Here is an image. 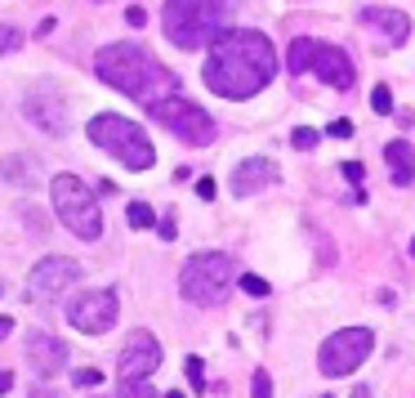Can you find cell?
Wrapping results in <instances>:
<instances>
[{
  "mask_svg": "<svg viewBox=\"0 0 415 398\" xmlns=\"http://www.w3.org/2000/svg\"><path fill=\"white\" fill-rule=\"evenodd\" d=\"M201 77L219 99H254L277 77V50L264 32L233 27L210 45V58H205Z\"/></svg>",
  "mask_w": 415,
  "mask_h": 398,
  "instance_id": "6da1fadb",
  "label": "cell"
},
{
  "mask_svg": "<svg viewBox=\"0 0 415 398\" xmlns=\"http://www.w3.org/2000/svg\"><path fill=\"white\" fill-rule=\"evenodd\" d=\"M94 72H99L103 86H112L121 94H130L134 103L152 107L170 99V94H179V81L175 72H165L156 58L143 50V45H103L99 54H94Z\"/></svg>",
  "mask_w": 415,
  "mask_h": 398,
  "instance_id": "7a4b0ae2",
  "label": "cell"
},
{
  "mask_svg": "<svg viewBox=\"0 0 415 398\" xmlns=\"http://www.w3.org/2000/svg\"><path fill=\"white\" fill-rule=\"evenodd\" d=\"M237 0H165L161 27L179 50H201L233 32Z\"/></svg>",
  "mask_w": 415,
  "mask_h": 398,
  "instance_id": "3957f363",
  "label": "cell"
},
{
  "mask_svg": "<svg viewBox=\"0 0 415 398\" xmlns=\"http://www.w3.org/2000/svg\"><path fill=\"white\" fill-rule=\"evenodd\" d=\"M85 135L99 143L103 152H112L125 171H152V161H156V148H152V139L143 135V126H134L116 112L94 117V121L85 126Z\"/></svg>",
  "mask_w": 415,
  "mask_h": 398,
  "instance_id": "277c9868",
  "label": "cell"
},
{
  "mask_svg": "<svg viewBox=\"0 0 415 398\" xmlns=\"http://www.w3.org/2000/svg\"><path fill=\"white\" fill-rule=\"evenodd\" d=\"M233 282H237V260L224 256V251H201V256H192L179 273V291H183V300H192V305H224Z\"/></svg>",
  "mask_w": 415,
  "mask_h": 398,
  "instance_id": "5b68a950",
  "label": "cell"
},
{
  "mask_svg": "<svg viewBox=\"0 0 415 398\" xmlns=\"http://www.w3.org/2000/svg\"><path fill=\"white\" fill-rule=\"evenodd\" d=\"M50 197H54L58 220L67 224V233H76L81 242H99V233H103V211H99L94 188H85V179H76V175H54V179H50Z\"/></svg>",
  "mask_w": 415,
  "mask_h": 398,
  "instance_id": "8992f818",
  "label": "cell"
},
{
  "mask_svg": "<svg viewBox=\"0 0 415 398\" xmlns=\"http://www.w3.org/2000/svg\"><path fill=\"white\" fill-rule=\"evenodd\" d=\"M148 112L156 117V126H165L170 135H179L183 143H192V148H210L215 135H219L215 121H210V112L197 107L192 99H183V94H170V99L152 103Z\"/></svg>",
  "mask_w": 415,
  "mask_h": 398,
  "instance_id": "52a82bcc",
  "label": "cell"
},
{
  "mask_svg": "<svg viewBox=\"0 0 415 398\" xmlns=\"http://www.w3.org/2000/svg\"><path fill=\"white\" fill-rule=\"evenodd\" d=\"M371 349H375V336L366 327H344L326 336V345L317 349V367H322V376H353L371 358Z\"/></svg>",
  "mask_w": 415,
  "mask_h": 398,
  "instance_id": "ba28073f",
  "label": "cell"
},
{
  "mask_svg": "<svg viewBox=\"0 0 415 398\" xmlns=\"http://www.w3.org/2000/svg\"><path fill=\"white\" fill-rule=\"evenodd\" d=\"M116 313H121L116 291H112V286H99V291H85V296L72 300V305H67V322L76 331H85V336H103V331H112Z\"/></svg>",
  "mask_w": 415,
  "mask_h": 398,
  "instance_id": "9c48e42d",
  "label": "cell"
},
{
  "mask_svg": "<svg viewBox=\"0 0 415 398\" xmlns=\"http://www.w3.org/2000/svg\"><path fill=\"white\" fill-rule=\"evenodd\" d=\"M76 277H81V264H76V260L50 256V260H41V264L32 269V277H27V296H32V300H58L63 291H72V286H76Z\"/></svg>",
  "mask_w": 415,
  "mask_h": 398,
  "instance_id": "30bf717a",
  "label": "cell"
},
{
  "mask_svg": "<svg viewBox=\"0 0 415 398\" xmlns=\"http://www.w3.org/2000/svg\"><path fill=\"white\" fill-rule=\"evenodd\" d=\"M161 367V345H156L152 331H130L125 336V349H121V380H148L152 371Z\"/></svg>",
  "mask_w": 415,
  "mask_h": 398,
  "instance_id": "8fae6325",
  "label": "cell"
},
{
  "mask_svg": "<svg viewBox=\"0 0 415 398\" xmlns=\"http://www.w3.org/2000/svg\"><path fill=\"white\" fill-rule=\"evenodd\" d=\"M308 72L317 81H326L331 90H353V81H358L353 58L339 45H322V41H313V50H308Z\"/></svg>",
  "mask_w": 415,
  "mask_h": 398,
  "instance_id": "7c38bea8",
  "label": "cell"
},
{
  "mask_svg": "<svg viewBox=\"0 0 415 398\" xmlns=\"http://www.w3.org/2000/svg\"><path fill=\"white\" fill-rule=\"evenodd\" d=\"M22 112L32 117L41 130H50V135H67V107L58 94H45V90H36L22 99Z\"/></svg>",
  "mask_w": 415,
  "mask_h": 398,
  "instance_id": "4fadbf2b",
  "label": "cell"
},
{
  "mask_svg": "<svg viewBox=\"0 0 415 398\" xmlns=\"http://www.w3.org/2000/svg\"><path fill=\"white\" fill-rule=\"evenodd\" d=\"M27 358H32V367L41 371V376H58V371L67 367V345L58 340V336H50V331H36L27 340Z\"/></svg>",
  "mask_w": 415,
  "mask_h": 398,
  "instance_id": "5bb4252c",
  "label": "cell"
},
{
  "mask_svg": "<svg viewBox=\"0 0 415 398\" xmlns=\"http://www.w3.org/2000/svg\"><path fill=\"white\" fill-rule=\"evenodd\" d=\"M362 27H371L375 36H384L388 45H402L411 36V18L402 14V9H380V5H371V9H362Z\"/></svg>",
  "mask_w": 415,
  "mask_h": 398,
  "instance_id": "9a60e30c",
  "label": "cell"
},
{
  "mask_svg": "<svg viewBox=\"0 0 415 398\" xmlns=\"http://www.w3.org/2000/svg\"><path fill=\"white\" fill-rule=\"evenodd\" d=\"M268 184H277V166L268 161V157H246V161L233 171V192L237 197H250V192H259Z\"/></svg>",
  "mask_w": 415,
  "mask_h": 398,
  "instance_id": "2e32d148",
  "label": "cell"
},
{
  "mask_svg": "<svg viewBox=\"0 0 415 398\" xmlns=\"http://www.w3.org/2000/svg\"><path fill=\"white\" fill-rule=\"evenodd\" d=\"M384 161H388V171H393V184H411L415 179V148L407 139L384 143Z\"/></svg>",
  "mask_w": 415,
  "mask_h": 398,
  "instance_id": "e0dca14e",
  "label": "cell"
},
{
  "mask_svg": "<svg viewBox=\"0 0 415 398\" xmlns=\"http://www.w3.org/2000/svg\"><path fill=\"white\" fill-rule=\"evenodd\" d=\"M5 179H9V184H18V188L41 184V175H36V161H32V157H5Z\"/></svg>",
  "mask_w": 415,
  "mask_h": 398,
  "instance_id": "ac0fdd59",
  "label": "cell"
},
{
  "mask_svg": "<svg viewBox=\"0 0 415 398\" xmlns=\"http://www.w3.org/2000/svg\"><path fill=\"white\" fill-rule=\"evenodd\" d=\"M308 50H313L308 36H295V41H290V50H286V67L295 72V77H304V72H308Z\"/></svg>",
  "mask_w": 415,
  "mask_h": 398,
  "instance_id": "d6986e66",
  "label": "cell"
},
{
  "mask_svg": "<svg viewBox=\"0 0 415 398\" xmlns=\"http://www.w3.org/2000/svg\"><path fill=\"white\" fill-rule=\"evenodd\" d=\"M125 220H130V228H152V224H156V211L148 206V201H130V206H125Z\"/></svg>",
  "mask_w": 415,
  "mask_h": 398,
  "instance_id": "ffe728a7",
  "label": "cell"
},
{
  "mask_svg": "<svg viewBox=\"0 0 415 398\" xmlns=\"http://www.w3.org/2000/svg\"><path fill=\"white\" fill-rule=\"evenodd\" d=\"M237 286H241V291H246V296H268V291H273V286H268L264 282V277H254V273H237Z\"/></svg>",
  "mask_w": 415,
  "mask_h": 398,
  "instance_id": "44dd1931",
  "label": "cell"
},
{
  "mask_svg": "<svg viewBox=\"0 0 415 398\" xmlns=\"http://www.w3.org/2000/svg\"><path fill=\"white\" fill-rule=\"evenodd\" d=\"M121 398H156V385H148V380H121Z\"/></svg>",
  "mask_w": 415,
  "mask_h": 398,
  "instance_id": "7402d4cb",
  "label": "cell"
},
{
  "mask_svg": "<svg viewBox=\"0 0 415 398\" xmlns=\"http://www.w3.org/2000/svg\"><path fill=\"white\" fill-rule=\"evenodd\" d=\"M371 107H375L380 117H388V112H393V90H388V86H375V90H371Z\"/></svg>",
  "mask_w": 415,
  "mask_h": 398,
  "instance_id": "603a6c76",
  "label": "cell"
},
{
  "mask_svg": "<svg viewBox=\"0 0 415 398\" xmlns=\"http://www.w3.org/2000/svg\"><path fill=\"white\" fill-rule=\"evenodd\" d=\"M290 143H295L299 152H313L317 148V130H308V126H299V130H290Z\"/></svg>",
  "mask_w": 415,
  "mask_h": 398,
  "instance_id": "cb8c5ba5",
  "label": "cell"
},
{
  "mask_svg": "<svg viewBox=\"0 0 415 398\" xmlns=\"http://www.w3.org/2000/svg\"><path fill=\"white\" fill-rule=\"evenodd\" d=\"M99 380H103V371H99V367H81L76 376H72V385H76V390H94Z\"/></svg>",
  "mask_w": 415,
  "mask_h": 398,
  "instance_id": "d4e9b609",
  "label": "cell"
},
{
  "mask_svg": "<svg viewBox=\"0 0 415 398\" xmlns=\"http://www.w3.org/2000/svg\"><path fill=\"white\" fill-rule=\"evenodd\" d=\"M250 394H254V398H273V376H268V371H254Z\"/></svg>",
  "mask_w": 415,
  "mask_h": 398,
  "instance_id": "484cf974",
  "label": "cell"
},
{
  "mask_svg": "<svg viewBox=\"0 0 415 398\" xmlns=\"http://www.w3.org/2000/svg\"><path fill=\"white\" fill-rule=\"evenodd\" d=\"M18 45H22V32H18V27H0V54L18 50Z\"/></svg>",
  "mask_w": 415,
  "mask_h": 398,
  "instance_id": "4316f807",
  "label": "cell"
},
{
  "mask_svg": "<svg viewBox=\"0 0 415 398\" xmlns=\"http://www.w3.org/2000/svg\"><path fill=\"white\" fill-rule=\"evenodd\" d=\"M339 175H344L348 184H362V179H366V166H362V161H344V166H339Z\"/></svg>",
  "mask_w": 415,
  "mask_h": 398,
  "instance_id": "83f0119b",
  "label": "cell"
},
{
  "mask_svg": "<svg viewBox=\"0 0 415 398\" xmlns=\"http://www.w3.org/2000/svg\"><path fill=\"white\" fill-rule=\"evenodd\" d=\"M183 367H188V380H192V390H210V385L201 380V358H188Z\"/></svg>",
  "mask_w": 415,
  "mask_h": 398,
  "instance_id": "f1b7e54d",
  "label": "cell"
},
{
  "mask_svg": "<svg viewBox=\"0 0 415 398\" xmlns=\"http://www.w3.org/2000/svg\"><path fill=\"white\" fill-rule=\"evenodd\" d=\"M326 135H331V139H353V121H344V117H339V121H331V130H326Z\"/></svg>",
  "mask_w": 415,
  "mask_h": 398,
  "instance_id": "f546056e",
  "label": "cell"
},
{
  "mask_svg": "<svg viewBox=\"0 0 415 398\" xmlns=\"http://www.w3.org/2000/svg\"><path fill=\"white\" fill-rule=\"evenodd\" d=\"M215 192H219V188H215V179H210V175L197 179V197H201V201H215Z\"/></svg>",
  "mask_w": 415,
  "mask_h": 398,
  "instance_id": "4dcf8cb0",
  "label": "cell"
},
{
  "mask_svg": "<svg viewBox=\"0 0 415 398\" xmlns=\"http://www.w3.org/2000/svg\"><path fill=\"white\" fill-rule=\"evenodd\" d=\"M125 22H130V27H143V22H148V14H143L139 5H130V9H125Z\"/></svg>",
  "mask_w": 415,
  "mask_h": 398,
  "instance_id": "1f68e13d",
  "label": "cell"
},
{
  "mask_svg": "<svg viewBox=\"0 0 415 398\" xmlns=\"http://www.w3.org/2000/svg\"><path fill=\"white\" fill-rule=\"evenodd\" d=\"M156 228H161V237H165V242H175V220H170V215H165V220L156 224Z\"/></svg>",
  "mask_w": 415,
  "mask_h": 398,
  "instance_id": "d6a6232c",
  "label": "cell"
},
{
  "mask_svg": "<svg viewBox=\"0 0 415 398\" xmlns=\"http://www.w3.org/2000/svg\"><path fill=\"white\" fill-rule=\"evenodd\" d=\"M14 390V376H9V371H0V394H9Z\"/></svg>",
  "mask_w": 415,
  "mask_h": 398,
  "instance_id": "836d02e7",
  "label": "cell"
},
{
  "mask_svg": "<svg viewBox=\"0 0 415 398\" xmlns=\"http://www.w3.org/2000/svg\"><path fill=\"white\" fill-rule=\"evenodd\" d=\"M9 331H14V318H0V340H5Z\"/></svg>",
  "mask_w": 415,
  "mask_h": 398,
  "instance_id": "e575fe53",
  "label": "cell"
},
{
  "mask_svg": "<svg viewBox=\"0 0 415 398\" xmlns=\"http://www.w3.org/2000/svg\"><path fill=\"white\" fill-rule=\"evenodd\" d=\"M353 398H371V390H366V385H353Z\"/></svg>",
  "mask_w": 415,
  "mask_h": 398,
  "instance_id": "d590c367",
  "label": "cell"
},
{
  "mask_svg": "<svg viewBox=\"0 0 415 398\" xmlns=\"http://www.w3.org/2000/svg\"><path fill=\"white\" fill-rule=\"evenodd\" d=\"M165 398H188V394H179V390H170V394H165Z\"/></svg>",
  "mask_w": 415,
  "mask_h": 398,
  "instance_id": "8d00e7d4",
  "label": "cell"
},
{
  "mask_svg": "<svg viewBox=\"0 0 415 398\" xmlns=\"http://www.w3.org/2000/svg\"><path fill=\"white\" fill-rule=\"evenodd\" d=\"M411 256H415V237H411Z\"/></svg>",
  "mask_w": 415,
  "mask_h": 398,
  "instance_id": "74e56055",
  "label": "cell"
},
{
  "mask_svg": "<svg viewBox=\"0 0 415 398\" xmlns=\"http://www.w3.org/2000/svg\"><path fill=\"white\" fill-rule=\"evenodd\" d=\"M322 398H331V394H322Z\"/></svg>",
  "mask_w": 415,
  "mask_h": 398,
  "instance_id": "f35d334b",
  "label": "cell"
}]
</instances>
